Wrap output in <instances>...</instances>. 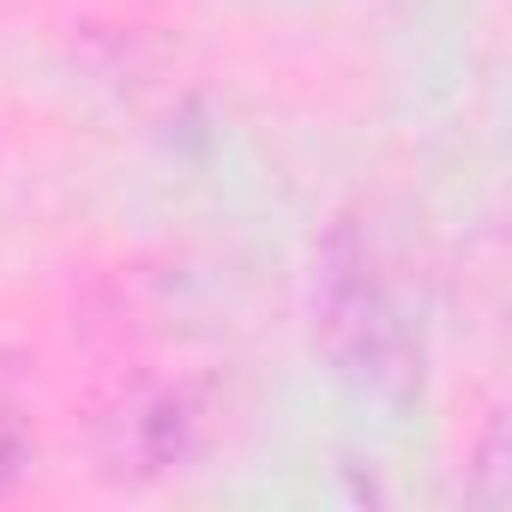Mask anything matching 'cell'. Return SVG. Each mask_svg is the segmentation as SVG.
<instances>
[{
	"mask_svg": "<svg viewBox=\"0 0 512 512\" xmlns=\"http://www.w3.org/2000/svg\"><path fill=\"white\" fill-rule=\"evenodd\" d=\"M211 428V404L193 380H151L133 386L97 428V458L103 476L115 482H145V476H169L181 470Z\"/></svg>",
	"mask_w": 512,
	"mask_h": 512,
	"instance_id": "obj_2",
	"label": "cell"
},
{
	"mask_svg": "<svg viewBox=\"0 0 512 512\" xmlns=\"http://www.w3.org/2000/svg\"><path fill=\"white\" fill-rule=\"evenodd\" d=\"M314 350L338 380L368 398H410L422 380V326L410 320L398 278L380 266L374 235L356 217H338L314 247V290H308Z\"/></svg>",
	"mask_w": 512,
	"mask_h": 512,
	"instance_id": "obj_1",
	"label": "cell"
},
{
	"mask_svg": "<svg viewBox=\"0 0 512 512\" xmlns=\"http://www.w3.org/2000/svg\"><path fill=\"white\" fill-rule=\"evenodd\" d=\"M37 464V434H31V416L13 404V398H0V500H7Z\"/></svg>",
	"mask_w": 512,
	"mask_h": 512,
	"instance_id": "obj_3",
	"label": "cell"
}]
</instances>
